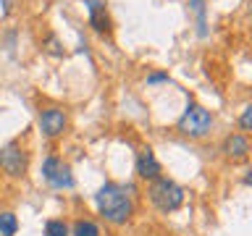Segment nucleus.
<instances>
[{
  "instance_id": "1",
  "label": "nucleus",
  "mask_w": 252,
  "mask_h": 236,
  "mask_svg": "<svg viewBox=\"0 0 252 236\" xmlns=\"http://www.w3.org/2000/svg\"><path fill=\"white\" fill-rule=\"evenodd\" d=\"M131 186H124V184H102L94 194V205H97L100 215L113 226H124L129 223V218L134 215V202H131Z\"/></svg>"
},
{
  "instance_id": "2",
  "label": "nucleus",
  "mask_w": 252,
  "mask_h": 236,
  "mask_svg": "<svg viewBox=\"0 0 252 236\" xmlns=\"http://www.w3.org/2000/svg\"><path fill=\"white\" fill-rule=\"evenodd\" d=\"M147 194H150V202H153L160 212H165V215L173 210H179L181 205H184V197H187V192L176 184V181L165 178V176H158L155 181H150Z\"/></svg>"
},
{
  "instance_id": "3",
  "label": "nucleus",
  "mask_w": 252,
  "mask_h": 236,
  "mask_svg": "<svg viewBox=\"0 0 252 236\" xmlns=\"http://www.w3.org/2000/svg\"><path fill=\"white\" fill-rule=\"evenodd\" d=\"M213 129V113L208 108L197 105V102H189L187 110L181 113V118L176 121V131L181 137H189V139H202L208 137Z\"/></svg>"
},
{
  "instance_id": "4",
  "label": "nucleus",
  "mask_w": 252,
  "mask_h": 236,
  "mask_svg": "<svg viewBox=\"0 0 252 236\" xmlns=\"http://www.w3.org/2000/svg\"><path fill=\"white\" fill-rule=\"evenodd\" d=\"M27 165H29V157L21 149L19 142H8V145L0 149V168H3L11 178H21L24 173H27Z\"/></svg>"
},
{
  "instance_id": "5",
  "label": "nucleus",
  "mask_w": 252,
  "mask_h": 236,
  "mask_svg": "<svg viewBox=\"0 0 252 236\" xmlns=\"http://www.w3.org/2000/svg\"><path fill=\"white\" fill-rule=\"evenodd\" d=\"M42 176H45V181L53 189H71V186H74V173H71V165L63 163L61 157H45Z\"/></svg>"
},
{
  "instance_id": "6",
  "label": "nucleus",
  "mask_w": 252,
  "mask_h": 236,
  "mask_svg": "<svg viewBox=\"0 0 252 236\" xmlns=\"http://www.w3.org/2000/svg\"><path fill=\"white\" fill-rule=\"evenodd\" d=\"M66 123H68V118H66V110L63 108H45V110H39V116H37V126L47 139L61 137V134L66 131Z\"/></svg>"
},
{
  "instance_id": "7",
  "label": "nucleus",
  "mask_w": 252,
  "mask_h": 236,
  "mask_svg": "<svg viewBox=\"0 0 252 236\" xmlns=\"http://www.w3.org/2000/svg\"><path fill=\"white\" fill-rule=\"evenodd\" d=\"M160 163H158V157H155V152L150 147H145V149H139L137 152V176L139 178H145V181H155L158 176H160Z\"/></svg>"
},
{
  "instance_id": "8",
  "label": "nucleus",
  "mask_w": 252,
  "mask_h": 236,
  "mask_svg": "<svg viewBox=\"0 0 252 236\" xmlns=\"http://www.w3.org/2000/svg\"><path fill=\"white\" fill-rule=\"evenodd\" d=\"M220 152H223L228 160H244L250 155V139L247 134H228L220 145Z\"/></svg>"
},
{
  "instance_id": "9",
  "label": "nucleus",
  "mask_w": 252,
  "mask_h": 236,
  "mask_svg": "<svg viewBox=\"0 0 252 236\" xmlns=\"http://www.w3.org/2000/svg\"><path fill=\"white\" fill-rule=\"evenodd\" d=\"M87 11H90V27L97 34H108L110 31V16L100 0H87Z\"/></svg>"
},
{
  "instance_id": "10",
  "label": "nucleus",
  "mask_w": 252,
  "mask_h": 236,
  "mask_svg": "<svg viewBox=\"0 0 252 236\" xmlns=\"http://www.w3.org/2000/svg\"><path fill=\"white\" fill-rule=\"evenodd\" d=\"M68 236H102V234H100V226L94 223V220H76V223L71 226Z\"/></svg>"
},
{
  "instance_id": "11",
  "label": "nucleus",
  "mask_w": 252,
  "mask_h": 236,
  "mask_svg": "<svg viewBox=\"0 0 252 236\" xmlns=\"http://www.w3.org/2000/svg\"><path fill=\"white\" fill-rule=\"evenodd\" d=\"M189 8L197 16V34L205 37L208 34V21H205V0H189Z\"/></svg>"
},
{
  "instance_id": "12",
  "label": "nucleus",
  "mask_w": 252,
  "mask_h": 236,
  "mask_svg": "<svg viewBox=\"0 0 252 236\" xmlns=\"http://www.w3.org/2000/svg\"><path fill=\"white\" fill-rule=\"evenodd\" d=\"M19 231V220L13 212H0V236H16Z\"/></svg>"
},
{
  "instance_id": "13",
  "label": "nucleus",
  "mask_w": 252,
  "mask_h": 236,
  "mask_svg": "<svg viewBox=\"0 0 252 236\" xmlns=\"http://www.w3.org/2000/svg\"><path fill=\"white\" fill-rule=\"evenodd\" d=\"M45 236H68V226L63 220H47L45 223Z\"/></svg>"
},
{
  "instance_id": "14",
  "label": "nucleus",
  "mask_w": 252,
  "mask_h": 236,
  "mask_svg": "<svg viewBox=\"0 0 252 236\" xmlns=\"http://www.w3.org/2000/svg\"><path fill=\"white\" fill-rule=\"evenodd\" d=\"M239 129H242V134L252 131V105H244V108H242V116H239Z\"/></svg>"
},
{
  "instance_id": "15",
  "label": "nucleus",
  "mask_w": 252,
  "mask_h": 236,
  "mask_svg": "<svg viewBox=\"0 0 252 236\" xmlns=\"http://www.w3.org/2000/svg\"><path fill=\"white\" fill-rule=\"evenodd\" d=\"M160 82H171V76L165 71H155V74L147 76V84H160Z\"/></svg>"
}]
</instances>
